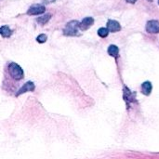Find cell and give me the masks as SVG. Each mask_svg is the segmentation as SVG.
Wrapping results in <instances>:
<instances>
[{
	"label": "cell",
	"mask_w": 159,
	"mask_h": 159,
	"mask_svg": "<svg viewBox=\"0 0 159 159\" xmlns=\"http://www.w3.org/2000/svg\"><path fill=\"white\" fill-rule=\"evenodd\" d=\"M94 23V19L91 17H87L82 20V21L79 23V29L82 31H87L89 27H91Z\"/></svg>",
	"instance_id": "obj_6"
},
{
	"label": "cell",
	"mask_w": 159,
	"mask_h": 159,
	"mask_svg": "<svg viewBox=\"0 0 159 159\" xmlns=\"http://www.w3.org/2000/svg\"><path fill=\"white\" fill-rule=\"evenodd\" d=\"M46 11V7L42 5L39 4H34L32 5L29 9L27 10V14L28 15H39V14H43Z\"/></svg>",
	"instance_id": "obj_3"
},
{
	"label": "cell",
	"mask_w": 159,
	"mask_h": 159,
	"mask_svg": "<svg viewBox=\"0 0 159 159\" xmlns=\"http://www.w3.org/2000/svg\"><path fill=\"white\" fill-rule=\"evenodd\" d=\"M47 39H48V37H47V35L44 34H39V35L36 37V41H37L38 43H40V44L45 43V42L47 41Z\"/></svg>",
	"instance_id": "obj_13"
},
{
	"label": "cell",
	"mask_w": 159,
	"mask_h": 159,
	"mask_svg": "<svg viewBox=\"0 0 159 159\" xmlns=\"http://www.w3.org/2000/svg\"><path fill=\"white\" fill-rule=\"evenodd\" d=\"M158 4H159V0H158Z\"/></svg>",
	"instance_id": "obj_15"
},
{
	"label": "cell",
	"mask_w": 159,
	"mask_h": 159,
	"mask_svg": "<svg viewBox=\"0 0 159 159\" xmlns=\"http://www.w3.org/2000/svg\"><path fill=\"white\" fill-rule=\"evenodd\" d=\"M34 89H35L34 84L32 81H28V82H26V83L19 89V91H18V93L16 94V96L18 97V96H20V95H21V94H23V93H26V92H29V91H34Z\"/></svg>",
	"instance_id": "obj_5"
},
{
	"label": "cell",
	"mask_w": 159,
	"mask_h": 159,
	"mask_svg": "<svg viewBox=\"0 0 159 159\" xmlns=\"http://www.w3.org/2000/svg\"><path fill=\"white\" fill-rule=\"evenodd\" d=\"M78 30L79 22L77 20H71L65 25L63 29V34L67 36H75L78 34Z\"/></svg>",
	"instance_id": "obj_2"
},
{
	"label": "cell",
	"mask_w": 159,
	"mask_h": 159,
	"mask_svg": "<svg viewBox=\"0 0 159 159\" xmlns=\"http://www.w3.org/2000/svg\"><path fill=\"white\" fill-rule=\"evenodd\" d=\"M8 74L15 80H20V79L23 78V75H24L22 68L19 64H17L15 62L9 63V65H8Z\"/></svg>",
	"instance_id": "obj_1"
},
{
	"label": "cell",
	"mask_w": 159,
	"mask_h": 159,
	"mask_svg": "<svg viewBox=\"0 0 159 159\" xmlns=\"http://www.w3.org/2000/svg\"><path fill=\"white\" fill-rule=\"evenodd\" d=\"M136 1L137 0H127V2L129 3V4H134V3H136Z\"/></svg>",
	"instance_id": "obj_14"
},
{
	"label": "cell",
	"mask_w": 159,
	"mask_h": 159,
	"mask_svg": "<svg viewBox=\"0 0 159 159\" xmlns=\"http://www.w3.org/2000/svg\"><path fill=\"white\" fill-rule=\"evenodd\" d=\"M51 17H52V16H51L50 13H47V14H44V15L40 16L39 18H37L36 21H37V23L40 24V25H45L46 23H48V22L49 21V20L51 19Z\"/></svg>",
	"instance_id": "obj_9"
},
{
	"label": "cell",
	"mask_w": 159,
	"mask_h": 159,
	"mask_svg": "<svg viewBox=\"0 0 159 159\" xmlns=\"http://www.w3.org/2000/svg\"><path fill=\"white\" fill-rule=\"evenodd\" d=\"M108 54L114 58H117L118 57V54H119V49L115 45H111L109 48H108Z\"/></svg>",
	"instance_id": "obj_10"
},
{
	"label": "cell",
	"mask_w": 159,
	"mask_h": 159,
	"mask_svg": "<svg viewBox=\"0 0 159 159\" xmlns=\"http://www.w3.org/2000/svg\"><path fill=\"white\" fill-rule=\"evenodd\" d=\"M107 28L110 32L112 33H116L121 30V25L119 24L118 21L115 20H109L107 22Z\"/></svg>",
	"instance_id": "obj_7"
},
{
	"label": "cell",
	"mask_w": 159,
	"mask_h": 159,
	"mask_svg": "<svg viewBox=\"0 0 159 159\" xmlns=\"http://www.w3.org/2000/svg\"><path fill=\"white\" fill-rule=\"evenodd\" d=\"M0 34H1V35L3 36V37H9L11 34H12V31L9 29V27L8 26H7V25H3L2 27H1V29H0Z\"/></svg>",
	"instance_id": "obj_11"
},
{
	"label": "cell",
	"mask_w": 159,
	"mask_h": 159,
	"mask_svg": "<svg viewBox=\"0 0 159 159\" xmlns=\"http://www.w3.org/2000/svg\"><path fill=\"white\" fill-rule=\"evenodd\" d=\"M109 32H110V31L108 30V28L102 27V28H100V29L98 30V34H99V36L104 38V37H106V36L108 35Z\"/></svg>",
	"instance_id": "obj_12"
},
{
	"label": "cell",
	"mask_w": 159,
	"mask_h": 159,
	"mask_svg": "<svg viewBox=\"0 0 159 159\" xmlns=\"http://www.w3.org/2000/svg\"><path fill=\"white\" fill-rule=\"evenodd\" d=\"M150 1H152V0H150Z\"/></svg>",
	"instance_id": "obj_16"
},
{
	"label": "cell",
	"mask_w": 159,
	"mask_h": 159,
	"mask_svg": "<svg viewBox=\"0 0 159 159\" xmlns=\"http://www.w3.org/2000/svg\"><path fill=\"white\" fill-rule=\"evenodd\" d=\"M152 89H153V86H152V83L149 82V81H145L142 84V92L143 94L148 96L151 94L152 92Z\"/></svg>",
	"instance_id": "obj_8"
},
{
	"label": "cell",
	"mask_w": 159,
	"mask_h": 159,
	"mask_svg": "<svg viewBox=\"0 0 159 159\" xmlns=\"http://www.w3.org/2000/svg\"><path fill=\"white\" fill-rule=\"evenodd\" d=\"M146 31L150 34H158L159 33V21L156 20H149L146 23Z\"/></svg>",
	"instance_id": "obj_4"
}]
</instances>
